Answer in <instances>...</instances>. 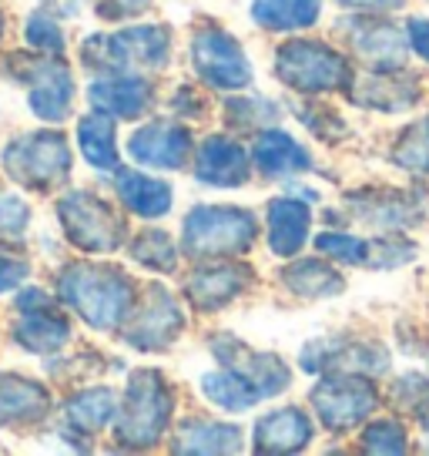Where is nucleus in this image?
Segmentation results:
<instances>
[{"mask_svg":"<svg viewBox=\"0 0 429 456\" xmlns=\"http://www.w3.org/2000/svg\"><path fill=\"white\" fill-rule=\"evenodd\" d=\"M58 296L74 315L85 319V326L98 332H121L138 305V289L128 272L104 262L64 265L58 279Z\"/></svg>","mask_w":429,"mask_h":456,"instance_id":"f257e3e1","label":"nucleus"},{"mask_svg":"<svg viewBox=\"0 0 429 456\" xmlns=\"http://www.w3.org/2000/svg\"><path fill=\"white\" fill-rule=\"evenodd\" d=\"M174 393L158 370H134L117 399L115 440L125 450H151L172 427Z\"/></svg>","mask_w":429,"mask_h":456,"instance_id":"f03ea898","label":"nucleus"},{"mask_svg":"<svg viewBox=\"0 0 429 456\" xmlns=\"http://www.w3.org/2000/svg\"><path fill=\"white\" fill-rule=\"evenodd\" d=\"M255 239V215L239 205H195L182 225V252L191 258H239Z\"/></svg>","mask_w":429,"mask_h":456,"instance_id":"7ed1b4c3","label":"nucleus"},{"mask_svg":"<svg viewBox=\"0 0 429 456\" xmlns=\"http://www.w3.org/2000/svg\"><path fill=\"white\" fill-rule=\"evenodd\" d=\"M172 54V30L165 24H138L117 34H91L81 44V57L91 71L125 74L134 68L161 71Z\"/></svg>","mask_w":429,"mask_h":456,"instance_id":"20e7f679","label":"nucleus"},{"mask_svg":"<svg viewBox=\"0 0 429 456\" xmlns=\"http://www.w3.org/2000/svg\"><path fill=\"white\" fill-rule=\"evenodd\" d=\"M275 77L295 94H332L349 91L356 74L336 47L322 41H286L275 51Z\"/></svg>","mask_w":429,"mask_h":456,"instance_id":"39448f33","label":"nucleus"},{"mask_svg":"<svg viewBox=\"0 0 429 456\" xmlns=\"http://www.w3.org/2000/svg\"><path fill=\"white\" fill-rule=\"evenodd\" d=\"M4 171L30 191H51L71 175V144L61 131H24L4 148Z\"/></svg>","mask_w":429,"mask_h":456,"instance_id":"423d86ee","label":"nucleus"},{"mask_svg":"<svg viewBox=\"0 0 429 456\" xmlns=\"http://www.w3.org/2000/svg\"><path fill=\"white\" fill-rule=\"evenodd\" d=\"M58 218L68 242L87 256H108L128 242L121 215L94 191H68L58 201Z\"/></svg>","mask_w":429,"mask_h":456,"instance_id":"0eeeda50","label":"nucleus"},{"mask_svg":"<svg viewBox=\"0 0 429 456\" xmlns=\"http://www.w3.org/2000/svg\"><path fill=\"white\" fill-rule=\"evenodd\" d=\"M309 403L329 433H349L379 410V393L362 372H326L312 386Z\"/></svg>","mask_w":429,"mask_h":456,"instance_id":"6e6552de","label":"nucleus"},{"mask_svg":"<svg viewBox=\"0 0 429 456\" xmlns=\"http://www.w3.org/2000/svg\"><path fill=\"white\" fill-rule=\"evenodd\" d=\"M11 64V74L17 81L28 85V104L30 111L37 114L41 121L47 125H61L68 111H71V101H74V77L71 68L58 61V57H24L14 54L7 57Z\"/></svg>","mask_w":429,"mask_h":456,"instance_id":"1a4fd4ad","label":"nucleus"},{"mask_svg":"<svg viewBox=\"0 0 429 456\" xmlns=\"http://www.w3.org/2000/svg\"><path fill=\"white\" fill-rule=\"evenodd\" d=\"M191 64L195 74L214 91H242L252 85V64L229 30L201 28L191 37Z\"/></svg>","mask_w":429,"mask_h":456,"instance_id":"9d476101","label":"nucleus"},{"mask_svg":"<svg viewBox=\"0 0 429 456\" xmlns=\"http://www.w3.org/2000/svg\"><path fill=\"white\" fill-rule=\"evenodd\" d=\"M185 329V313L165 285H148L142 305H134L131 319L121 326V336L138 353H165Z\"/></svg>","mask_w":429,"mask_h":456,"instance_id":"9b49d317","label":"nucleus"},{"mask_svg":"<svg viewBox=\"0 0 429 456\" xmlns=\"http://www.w3.org/2000/svg\"><path fill=\"white\" fill-rule=\"evenodd\" d=\"M336 30L352 47V54L359 61H366L369 71H400L402 61H406V51H409V41L383 14H359V11H352V14L336 24Z\"/></svg>","mask_w":429,"mask_h":456,"instance_id":"f8f14e48","label":"nucleus"},{"mask_svg":"<svg viewBox=\"0 0 429 456\" xmlns=\"http://www.w3.org/2000/svg\"><path fill=\"white\" fill-rule=\"evenodd\" d=\"M212 356L225 366V370L239 372L242 379L255 386L262 399L269 396H279V393H286L288 386H292V370H288L286 362L272 353H258L252 346H245L239 336H231V332H218L212 336Z\"/></svg>","mask_w":429,"mask_h":456,"instance_id":"ddd939ff","label":"nucleus"},{"mask_svg":"<svg viewBox=\"0 0 429 456\" xmlns=\"http://www.w3.org/2000/svg\"><path fill=\"white\" fill-rule=\"evenodd\" d=\"M299 366L312 376L326 372H362V376H379L389 370V353L379 342L362 339H315L302 349Z\"/></svg>","mask_w":429,"mask_h":456,"instance_id":"4468645a","label":"nucleus"},{"mask_svg":"<svg viewBox=\"0 0 429 456\" xmlns=\"http://www.w3.org/2000/svg\"><path fill=\"white\" fill-rule=\"evenodd\" d=\"M191 131L178 125L172 118H155L128 138V155L144 165V168H161V171H178L188 165L191 155Z\"/></svg>","mask_w":429,"mask_h":456,"instance_id":"2eb2a0df","label":"nucleus"},{"mask_svg":"<svg viewBox=\"0 0 429 456\" xmlns=\"http://www.w3.org/2000/svg\"><path fill=\"white\" fill-rule=\"evenodd\" d=\"M255 272L245 262H231V258H214L208 265H201L188 275L185 299L198 309V313H218L229 302H235L245 289L252 285Z\"/></svg>","mask_w":429,"mask_h":456,"instance_id":"dca6fc26","label":"nucleus"},{"mask_svg":"<svg viewBox=\"0 0 429 456\" xmlns=\"http://www.w3.org/2000/svg\"><path fill=\"white\" fill-rule=\"evenodd\" d=\"M349 208L356 218L362 222H369L376 225L379 232H406V228H413L423 212H426V205L419 195H406V191H389V188H369V191H356V195H349Z\"/></svg>","mask_w":429,"mask_h":456,"instance_id":"f3484780","label":"nucleus"},{"mask_svg":"<svg viewBox=\"0 0 429 456\" xmlns=\"http://www.w3.org/2000/svg\"><path fill=\"white\" fill-rule=\"evenodd\" d=\"M315 436V427L309 413H302L299 406L272 410V413L258 416L252 427V450L265 456H288L302 453Z\"/></svg>","mask_w":429,"mask_h":456,"instance_id":"a211bd4d","label":"nucleus"},{"mask_svg":"<svg viewBox=\"0 0 429 456\" xmlns=\"http://www.w3.org/2000/svg\"><path fill=\"white\" fill-rule=\"evenodd\" d=\"M252 175V151L225 134L205 138L195 151V178L212 188H239Z\"/></svg>","mask_w":429,"mask_h":456,"instance_id":"6ab92c4d","label":"nucleus"},{"mask_svg":"<svg viewBox=\"0 0 429 456\" xmlns=\"http://www.w3.org/2000/svg\"><path fill=\"white\" fill-rule=\"evenodd\" d=\"M87 101L94 111H104L121 121H138L151 104V85L138 74H101L87 87Z\"/></svg>","mask_w":429,"mask_h":456,"instance_id":"aec40b11","label":"nucleus"},{"mask_svg":"<svg viewBox=\"0 0 429 456\" xmlns=\"http://www.w3.org/2000/svg\"><path fill=\"white\" fill-rule=\"evenodd\" d=\"M352 101L359 108H369V111H383V114H400L409 111L413 104H419L423 91H419V81L413 74L400 71H372L366 74L362 81H352Z\"/></svg>","mask_w":429,"mask_h":456,"instance_id":"412c9836","label":"nucleus"},{"mask_svg":"<svg viewBox=\"0 0 429 456\" xmlns=\"http://www.w3.org/2000/svg\"><path fill=\"white\" fill-rule=\"evenodd\" d=\"M252 165L265 178H295V175L312 171V155L288 131L262 128L252 144Z\"/></svg>","mask_w":429,"mask_h":456,"instance_id":"4be33fe9","label":"nucleus"},{"mask_svg":"<svg viewBox=\"0 0 429 456\" xmlns=\"http://www.w3.org/2000/svg\"><path fill=\"white\" fill-rule=\"evenodd\" d=\"M11 336L20 349H28L34 356H51L71 342V319L61 313L58 305H44V309H30V313H17V322Z\"/></svg>","mask_w":429,"mask_h":456,"instance_id":"5701e85b","label":"nucleus"},{"mask_svg":"<svg viewBox=\"0 0 429 456\" xmlns=\"http://www.w3.org/2000/svg\"><path fill=\"white\" fill-rule=\"evenodd\" d=\"M117 416V393L111 386H87L64 399V436L87 440Z\"/></svg>","mask_w":429,"mask_h":456,"instance_id":"b1692460","label":"nucleus"},{"mask_svg":"<svg viewBox=\"0 0 429 456\" xmlns=\"http://www.w3.org/2000/svg\"><path fill=\"white\" fill-rule=\"evenodd\" d=\"M51 413L47 386L17 372H0V427H30Z\"/></svg>","mask_w":429,"mask_h":456,"instance_id":"393cba45","label":"nucleus"},{"mask_svg":"<svg viewBox=\"0 0 429 456\" xmlns=\"http://www.w3.org/2000/svg\"><path fill=\"white\" fill-rule=\"evenodd\" d=\"M265 225H269V248L275 256L295 258L302 245L309 242L312 208H309V201L299 199H272L265 208Z\"/></svg>","mask_w":429,"mask_h":456,"instance_id":"a878e982","label":"nucleus"},{"mask_svg":"<svg viewBox=\"0 0 429 456\" xmlns=\"http://www.w3.org/2000/svg\"><path fill=\"white\" fill-rule=\"evenodd\" d=\"M115 171H117L115 191L128 212L142 215V218H161V215H168L172 199H174L168 182L151 178V175L134 171V168H115Z\"/></svg>","mask_w":429,"mask_h":456,"instance_id":"bb28decb","label":"nucleus"},{"mask_svg":"<svg viewBox=\"0 0 429 456\" xmlns=\"http://www.w3.org/2000/svg\"><path fill=\"white\" fill-rule=\"evenodd\" d=\"M174 453H242V429L235 423H214V419H188L174 433Z\"/></svg>","mask_w":429,"mask_h":456,"instance_id":"cd10ccee","label":"nucleus"},{"mask_svg":"<svg viewBox=\"0 0 429 456\" xmlns=\"http://www.w3.org/2000/svg\"><path fill=\"white\" fill-rule=\"evenodd\" d=\"M279 282L286 285L292 296L309 302L339 296L345 289L343 275L332 269V265H326V262H319V258H299V262L286 265V269L279 272Z\"/></svg>","mask_w":429,"mask_h":456,"instance_id":"c85d7f7f","label":"nucleus"},{"mask_svg":"<svg viewBox=\"0 0 429 456\" xmlns=\"http://www.w3.org/2000/svg\"><path fill=\"white\" fill-rule=\"evenodd\" d=\"M77 144L81 155L94 171L117 168V142H115V118L104 111H94L77 121Z\"/></svg>","mask_w":429,"mask_h":456,"instance_id":"c756f323","label":"nucleus"},{"mask_svg":"<svg viewBox=\"0 0 429 456\" xmlns=\"http://www.w3.org/2000/svg\"><path fill=\"white\" fill-rule=\"evenodd\" d=\"M322 14V0H252V20L265 30H305Z\"/></svg>","mask_w":429,"mask_h":456,"instance_id":"7c9ffc66","label":"nucleus"},{"mask_svg":"<svg viewBox=\"0 0 429 456\" xmlns=\"http://www.w3.org/2000/svg\"><path fill=\"white\" fill-rule=\"evenodd\" d=\"M201 393L212 399L218 410H225V413H245V410H252L262 403V393H258L255 386L242 379L239 372L231 370H222L218 372H205L201 376Z\"/></svg>","mask_w":429,"mask_h":456,"instance_id":"2f4dec72","label":"nucleus"},{"mask_svg":"<svg viewBox=\"0 0 429 456\" xmlns=\"http://www.w3.org/2000/svg\"><path fill=\"white\" fill-rule=\"evenodd\" d=\"M178 252H182V248H178L172 235L161 232V228H144L142 235L128 245V256L134 258L138 265H144V269H151V272H174Z\"/></svg>","mask_w":429,"mask_h":456,"instance_id":"473e14b6","label":"nucleus"},{"mask_svg":"<svg viewBox=\"0 0 429 456\" xmlns=\"http://www.w3.org/2000/svg\"><path fill=\"white\" fill-rule=\"evenodd\" d=\"M279 118V104L262 94H242L225 104V121L239 131H255V128H272Z\"/></svg>","mask_w":429,"mask_h":456,"instance_id":"72a5a7b5","label":"nucleus"},{"mask_svg":"<svg viewBox=\"0 0 429 456\" xmlns=\"http://www.w3.org/2000/svg\"><path fill=\"white\" fill-rule=\"evenodd\" d=\"M393 161L413 175H429V118L402 131L393 148Z\"/></svg>","mask_w":429,"mask_h":456,"instance_id":"f704fd0d","label":"nucleus"},{"mask_svg":"<svg viewBox=\"0 0 429 456\" xmlns=\"http://www.w3.org/2000/svg\"><path fill=\"white\" fill-rule=\"evenodd\" d=\"M359 446L366 450V453H376V456H400L409 450V443H406V429L396 416H383V419H372L369 427L362 429V436H359Z\"/></svg>","mask_w":429,"mask_h":456,"instance_id":"c9c22d12","label":"nucleus"},{"mask_svg":"<svg viewBox=\"0 0 429 456\" xmlns=\"http://www.w3.org/2000/svg\"><path fill=\"white\" fill-rule=\"evenodd\" d=\"M30 225V205L14 191H0V245L24 242Z\"/></svg>","mask_w":429,"mask_h":456,"instance_id":"e433bc0d","label":"nucleus"},{"mask_svg":"<svg viewBox=\"0 0 429 456\" xmlns=\"http://www.w3.org/2000/svg\"><path fill=\"white\" fill-rule=\"evenodd\" d=\"M315 248L326 258L343 262V265H366L369 262V242L356 239V235H345V232H326V235H319Z\"/></svg>","mask_w":429,"mask_h":456,"instance_id":"4c0bfd02","label":"nucleus"},{"mask_svg":"<svg viewBox=\"0 0 429 456\" xmlns=\"http://www.w3.org/2000/svg\"><path fill=\"white\" fill-rule=\"evenodd\" d=\"M393 396H396V403H402V406L416 416V423L429 433V376H423V372L402 376V379H396V386H393Z\"/></svg>","mask_w":429,"mask_h":456,"instance_id":"58836bf2","label":"nucleus"},{"mask_svg":"<svg viewBox=\"0 0 429 456\" xmlns=\"http://www.w3.org/2000/svg\"><path fill=\"white\" fill-rule=\"evenodd\" d=\"M24 37L37 54H61L64 51V30L51 11H34L24 24Z\"/></svg>","mask_w":429,"mask_h":456,"instance_id":"ea45409f","label":"nucleus"},{"mask_svg":"<svg viewBox=\"0 0 429 456\" xmlns=\"http://www.w3.org/2000/svg\"><path fill=\"white\" fill-rule=\"evenodd\" d=\"M409 258H416V245L400 239V232H386L383 239L369 242V269H400Z\"/></svg>","mask_w":429,"mask_h":456,"instance_id":"a19ab883","label":"nucleus"},{"mask_svg":"<svg viewBox=\"0 0 429 456\" xmlns=\"http://www.w3.org/2000/svg\"><path fill=\"white\" fill-rule=\"evenodd\" d=\"M30 275V262L14 252H0V292H11Z\"/></svg>","mask_w":429,"mask_h":456,"instance_id":"79ce46f5","label":"nucleus"},{"mask_svg":"<svg viewBox=\"0 0 429 456\" xmlns=\"http://www.w3.org/2000/svg\"><path fill=\"white\" fill-rule=\"evenodd\" d=\"M151 7V0H101L98 14L104 20H128V17H138Z\"/></svg>","mask_w":429,"mask_h":456,"instance_id":"37998d69","label":"nucleus"},{"mask_svg":"<svg viewBox=\"0 0 429 456\" xmlns=\"http://www.w3.org/2000/svg\"><path fill=\"white\" fill-rule=\"evenodd\" d=\"M406 41H409V51H413L419 61L429 64V20L426 17H409V24H406Z\"/></svg>","mask_w":429,"mask_h":456,"instance_id":"c03bdc74","label":"nucleus"},{"mask_svg":"<svg viewBox=\"0 0 429 456\" xmlns=\"http://www.w3.org/2000/svg\"><path fill=\"white\" fill-rule=\"evenodd\" d=\"M343 4L345 11H359V14H389V11H400L406 0H336Z\"/></svg>","mask_w":429,"mask_h":456,"instance_id":"a18cd8bd","label":"nucleus"},{"mask_svg":"<svg viewBox=\"0 0 429 456\" xmlns=\"http://www.w3.org/2000/svg\"><path fill=\"white\" fill-rule=\"evenodd\" d=\"M44 305H51V296L37 285H30L17 296V313H30V309H44Z\"/></svg>","mask_w":429,"mask_h":456,"instance_id":"49530a36","label":"nucleus"},{"mask_svg":"<svg viewBox=\"0 0 429 456\" xmlns=\"http://www.w3.org/2000/svg\"><path fill=\"white\" fill-rule=\"evenodd\" d=\"M172 108H174V114H201L205 111V101H195L191 98V87H182L178 91V98L172 101Z\"/></svg>","mask_w":429,"mask_h":456,"instance_id":"de8ad7c7","label":"nucleus"},{"mask_svg":"<svg viewBox=\"0 0 429 456\" xmlns=\"http://www.w3.org/2000/svg\"><path fill=\"white\" fill-rule=\"evenodd\" d=\"M77 4H81V0H44V11L61 14V17H74L77 14Z\"/></svg>","mask_w":429,"mask_h":456,"instance_id":"09e8293b","label":"nucleus"},{"mask_svg":"<svg viewBox=\"0 0 429 456\" xmlns=\"http://www.w3.org/2000/svg\"><path fill=\"white\" fill-rule=\"evenodd\" d=\"M0 34H4V20H0Z\"/></svg>","mask_w":429,"mask_h":456,"instance_id":"8fccbe9b","label":"nucleus"}]
</instances>
